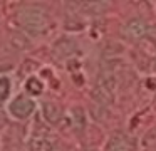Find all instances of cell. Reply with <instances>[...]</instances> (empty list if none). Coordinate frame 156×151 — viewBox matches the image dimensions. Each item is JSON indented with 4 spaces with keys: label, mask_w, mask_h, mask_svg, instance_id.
<instances>
[{
    "label": "cell",
    "mask_w": 156,
    "mask_h": 151,
    "mask_svg": "<svg viewBox=\"0 0 156 151\" xmlns=\"http://www.w3.org/2000/svg\"><path fill=\"white\" fill-rule=\"evenodd\" d=\"M17 19L20 22V25L32 34L44 32L49 25L47 13L42 9H37V7H25V9H22L17 13Z\"/></svg>",
    "instance_id": "cell-1"
},
{
    "label": "cell",
    "mask_w": 156,
    "mask_h": 151,
    "mask_svg": "<svg viewBox=\"0 0 156 151\" xmlns=\"http://www.w3.org/2000/svg\"><path fill=\"white\" fill-rule=\"evenodd\" d=\"M34 111H35V102L27 96H17L9 104V113L15 119H27Z\"/></svg>",
    "instance_id": "cell-2"
},
{
    "label": "cell",
    "mask_w": 156,
    "mask_h": 151,
    "mask_svg": "<svg viewBox=\"0 0 156 151\" xmlns=\"http://www.w3.org/2000/svg\"><path fill=\"white\" fill-rule=\"evenodd\" d=\"M124 32H126V35L131 37V39H139V37H143L148 32V25H146V22H143L141 19H133L126 23Z\"/></svg>",
    "instance_id": "cell-3"
},
{
    "label": "cell",
    "mask_w": 156,
    "mask_h": 151,
    "mask_svg": "<svg viewBox=\"0 0 156 151\" xmlns=\"http://www.w3.org/2000/svg\"><path fill=\"white\" fill-rule=\"evenodd\" d=\"M42 111H44V117L47 119L49 124H57L62 117V113L59 109V106L54 102H44L42 104Z\"/></svg>",
    "instance_id": "cell-4"
},
{
    "label": "cell",
    "mask_w": 156,
    "mask_h": 151,
    "mask_svg": "<svg viewBox=\"0 0 156 151\" xmlns=\"http://www.w3.org/2000/svg\"><path fill=\"white\" fill-rule=\"evenodd\" d=\"M134 143L126 136H114L109 143V149L111 151H133Z\"/></svg>",
    "instance_id": "cell-5"
},
{
    "label": "cell",
    "mask_w": 156,
    "mask_h": 151,
    "mask_svg": "<svg viewBox=\"0 0 156 151\" xmlns=\"http://www.w3.org/2000/svg\"><path fill=\"white\" fill-rule=\"evenodd\" d=\"M29 148H30V151H52L54 143L49 138L37 136V138H32L29 141Z\"/></svg>",
    "instance_id": "cell-6"
},
{
    "label": "cell",
    "mask_w": 156,
    "mask_h": 151,
    "mask_svg": "<svg viewBox=\"0 0 156 151\" xmlns=\"http://www.w3.org/2000/svg\"><path fill=\"white\" fill-rule=\"evenodd\" d=\"M54 50H55L57 56L67 57V56H71V54L76 50V47H74V42H71V40H67V39H62V40H59V42L54 45Z\"/></svg>",
    "instance_id": "cell-7"
},
{
    "label": "cell",
    "mask_w": 156,
    "mask_h": 151,
    "mask_svg": "<svg viewBox=\"0 0 156 151\" xmlns=\"http://www.w3.org/2000/svg\"><path fill=\"white\" fill-rule=\"evenodd\" d=\"M25 91H27L29 94H32V96H39V94H42V91H44V84H42V81L37 79V77H29V79L25 81Z\"/></svg>",
    "instance_id": "cell-8"
},
{
    "label": "cell",
    "mask_w": 156,
    "mask_h": 151,
    "mask_svg": "<svg viewBox=\"0 0 156 151\" xmlns=\"http://www.w3.org/2000/svg\"><path fill=\"white\" fill-rule=\"evenodd\" d=\"M9 94H10V79L2 76L0 77V101L7 99Z\"/></svg>",
    "instance_id": "cell-9"
},
{
    "label": "cell",
    "mask_w": 156,
    "mask_h": 151,
    "mask_svg": "<svg viewBox=\"0 0 156 151\" xmlns=\"http://www.w3.org/2000/svg\"><path fill=\"white\" fill-rule=\"evenodd\" d=\"M5 126H7V114H5V111L0 107V131L4 129Z\"/></svg>",
    "instance_id": "cell-10"
},
{
    "label": "cell",
    "mask_w": 156,
    "mask_h": 151,
    "mask_svg": "<svg viewBox=\"0 0 156 151\" xmlns=\"http://www.w3.org/2000/svg\"><path fill=\"white\" fill-rule=\"evenodd\" d=\"M146 86H148L149 89H156V81H154V79H149V81H146Z\"/></svg>",
    "instance_id": "cell-11"
},
{
    "label": "cell",
    "mask_w": 156,
    "mask_h": 151,
    "mask_svg": "<svg viewBox=\"0 0 156 151\" xmlns=\"http://www.w3.org/2000/svg\"><path fill=\"white\" fill-rule=\"evenodd\" d=\"M153 70L156 72V60H154V64H153Z\"/></svg>",
    "instance_id": "cell-12"
}]
</instances>
